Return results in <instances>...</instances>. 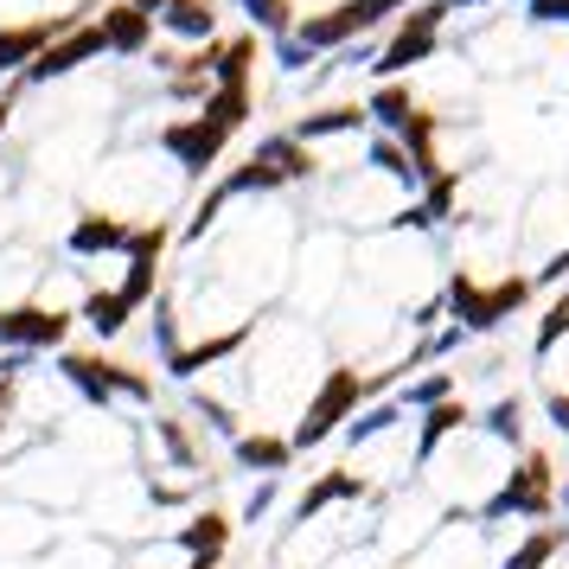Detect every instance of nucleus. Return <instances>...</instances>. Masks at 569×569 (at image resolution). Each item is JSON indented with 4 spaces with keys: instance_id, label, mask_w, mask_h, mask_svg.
I'll return each instance as SVG.
<instances>
[{
    "instance_id": "nucleus-15",
    "label": "nucleus",
    "mask_w": 569,
    "mask_h": 569,
    "mask_svg": "<svg viewBox=\"0 0 569 569\" xmlns=\"http://www.w3.org/2000/svg\"><path fill=\"white\" fill-rule=\"evenodd\" d=\"M97 32H103L109 52L134 58V52H148V39H154V20H148V13H141L134 0H122V7H109L103 20H97Z\"/></svg>"
},
{
    "instance_id": "nucleus-7",
    "label": "nucleus",
    "mask_w": 569,
    "mask_h": 569,
    "mask_svg": "<svg viewBox=\"0 0 569 569\" xmlns=\"http://www.w3.org/2000/svg\"><path fill=\"white\" fill-rule=\"evenodd\" d=\"M231 461L243 467V473H257V480H282L288 467H295V441H288L282 429H243V436L231 441Z\"/></svg>"
},
{
    "instance_id": "nucleus-36",
    "label": "nucleus",
    "mask_w": 569,
    "mask_h": 569,
    "mask_svg": "<svg viewBox=\"0 0 569 569\" xmlns=\"http://www.w3.org/2000/svg\"><path fill=\"white\" fill-rule=\"evenodd\" d=\"M32 359H39V352H0V385H20L32 371Z\"/></svg>"
},
{
    "instance_id": "nucleus-22",
    "label": "nucleus",
    "mask_w": 569,
    "mask_h": 569,
    "mask_svg": "<svg viewBox=\"0 0 569 569\" xmlns=\"http://www.w3.org/2000/svg\"><path fill=\"white\" fill-rule=\"evenodd\" d=\"M257 160H269V167L282 173V186H288V180H308V173H313L308 141H295V134H269V141L257 148Z\"/></svg>"
},
{
    "instance_id": "nucleus-8",
    "label": "nucleus",
    "mask_w": 569,
    "mask_h": 569,
    "mask_svg": "<svg viewBox=\"0 0 569 569\" xmlns=\"http://www.w3.org/2000/svg\"><path fill=\"white\" fill-rule=\"evenodd\" d=\"M473 429V416H467L461 397H448V403H436V410H422L416 416V448H410V467H429L448 448L455 436H467Z\"/></svg>"
},
{
    "instance_id": "nucleus-1",
    "label": "nucleus",
    "mask_w": 569,
    "mask_h": 569,
    "mask_svg": "<svg viewBox=\"0 0 569 569\" xmlns=\"http://www.w3.org/2000/svg\"><path fill=\"white\" fill-rule=\"evenodd\" d=\"M506 518H525V525H550V518H557V473H550V455L525 448V455L506 467V480L473 506V525H480V531H487V525H506Z\"/></svg>"
},
{
    "instance_id": "nucleus-39",
    "label": "nucleus",
    "mask_w": 569,
    "mask_h": 569,
    "mask_svg": "<svg viewBox=\"0 0 569 569\" xmlns=\"http://www.w3.org/2000/svg\"><path fill=\"white\" fill-rule=\"evenodd\" d=\"M531 13H538V20H563L569 27V0H531Z\"/></svg>"
},
{
    "instance_id": "nucleus-21",
    "label": "nucleus",
    "mask_w": 569,
    "mask_h": 569,
    "mask_svg": "<svg viewBox=\"0 0 569 569\" xmlns=\"http://www.w3.org/2000/svg\"><path fill=\"white\" fill-rule=\"evenodd\" d=\"M129 224H116V218H78L71 224V250L78 257H103V250H129Z\"/></svg>"
},
{
    "instance_id": "nucleus-13",
    "label": "nucleus",
    "mask_w": 569,
    "mask_h": 569,
    "mask_svg": "<svg viewBox=\"0 0 569 569\" xmlns=\"http://www.w3.org/2000/svg\"><path fill=\"white\" fill-rule=\"evenodd\" d=\"M58 378L78 390L90 410H116V390H109V359H97V352H58Z\"/></svg>"
},
{
    "instance_id": "nucleus-30",
    "label": "nucleus",
    "mask_w": 569,
    "mask_h": 569,
    "mask_svg": "<svg viewBox=\"0 0 569 569\" xmlns=\"http://www.w3.org/2000/svg\"><path fill=\"white\" fill-rule=\"evenodd\" d=\"M192 416H206V429H211V436H224V441L243 436V416H237L231 403H218L211 390H192Z\"/></svg>"
},
{
    "instance_id": "nucleus-26",
    "label": "nucleus",
    "mask_w": 569,
    "mask_h": 569,
    "mask_svg": "<svg viewBox=\"0 0 569 569\" xmlns=\"http://www.w3.org/2000/svg\"><path fill=\"white\" fill-rule=\"evenodd\" d=\"M129 313L134 308L116 295V288H109V295H90V301H83V327H90L97 339H116L122 327H129Z\"/></svg>"
},
{
    "instance_id": "nucleus-40",
    "label": "nucleus",
    "mask_w": 569,
    "mask_h": 569,
    "mask_svg": "<svg viewBox=\"0 0 569 569\" xmlns=\"http://www.w3.org/2000/svg\"><path fill=\"white\" fill-rule=\"evenodd\" d=\"M397 7H403V0H359V13H365V20H371V27H378L385 13H397Z\"/></svg>"
},
{
    "instance_id": "nucleus-28",
    "label": "nucleus",
    "mask_w": 569,
    "mask_h": 569,
    "mask_svg": "<svg viewBox=\"0 0 569 569\" xmlns=\"http://www.w3.org/2000/svg\"><path fill=\"white\" fill-rule=\"evenodd\" d=\"M167 32H180V39H211V0H167Z\"/></svg>"
},
{
    "instance_id": "nucleus-12",
    "label": "nucleus",
    "mask_w": 569,
    "mask_h": 569,
    "mask_svg": "<svg viewBox=\"0 0 569 569\" xmlns=\"http://www.w3.org/2000/svg\"><path fill=\"white\" fill-rule=\"evenodd\" d=\"M167 154L180 160V167H192V173H206L211 160L224 154V129H218V122H206V116L173 122V129H167Z\"/></svg>"
},
{
    "instance_id": "nucleus-14",
    "label": "nucleus",
    "mask_w": 569,
    "mask_h": 569,
    "mask_svg": "<svg viewBox=\"0 0 569 569\" xmlns=\"http://www.w3.org/2000/svg\"><path fill=\"white\" fill-rule=\"evenodd\" d=\"M250 339V327H231V333H218V339H199V346H180V359L167 365V378L173 385H199V371H211V365H224Z\"/></svg>"
},
{
    "instance_id": "nucleus-16",
    "label": "nucleus",
    "mask_w": 569,
    "mask_h": 569,
    "mask_svg": "<svg viewBox=\"0 0 569 569\" xmlns=\"http://www.w3.org/2000/svg\"><path fill=\"white\" fill-rule=\"evenodd\" d=\"M64 20H27V27H0V71H27L32 58L52 46Z\"/></svg>"
},
{
    "instance_id": "nucleus-10",
    "label": "nucleus",
    "mask_w": 569,
    "mask_h": 569,
    "mask_svg": "<svg viewBox=\"0 0 569 569\" xmlns=\"http://www.w3.org/2000/svg\"><path fill=\"white\" fill-rule=\"evenodd\" d=\"M371 20L359 13V0H346V7H327V13H308L301 27H295V39L308 46V52H339L352 32H365Z\"/></svg>"
},
{
    "instance_id": "nucleus-2",
    "label": "nucleus",
    "mask_w": 569,
    "mask_h": 569,
    "mask_svg": "<svg viewBox=\"0 0 569 569\" xmlns=\"http://www.w3.org/2000/svg\"><path fill=\"white\" fill-rule=\"evenodd\" d=\"M365 397H371V378H359L352 365H333L327 378H320V390L308 397V410H301V422L288 429V441H295V455H308V448H320V441H333L352 416L365 410Z\"/></svg>"
},
{
    "instance_id": "nucleus-44",
    "label": "nucleus",
    "mask_w": 569,
    "mask_h": 569,
    "mask_svg": "<svg viewBox=\"0 0 569 569\" xmlns=\"http://www.w3.org/2000/svg\"><path fill=\"white\" fill-rule=\"evenodd\" d=\"M448 7H487V0H448Z\"/></svg>"
},
{
    "instance_id": "nucleus-38",
    "label": "nucleus",
    "mask_w": 569,
    "mask_h": 569,
    "mask_svg": "<svg viewBox=\"0 0 569 569\" xmlns=\"http://www.w3.org/2000/svg\"><path fill=\"white\" fill-rule=\"evenodd\" d=\"M276 52H282V64H288V71H301V64H308V46H301V39H295V32H282V46H276Z\"/></svg>"
},
{
    "instance_id": "nucleus-45",
    "label": "nucleus",
    "mask_w": 569,
    "mask_h": 569,
    "mask_svg": "<svg viewBox=\"0 0 569 569\" xmlns=\"http://www.w3.org/2000/svg\"><path fill=\"white\" fill-rule=\"evenodd\" d=\"M7 116H13V109H7V103H0V134H7Z\"/></svg>"
},
{
    "instance_id": "nucleus-9",
    "label": "nucleus",
    "mask_w": 569,
    "mask_h": 569,
    "mask_svg": "<svg viewBox=\"0 0 569 569\" xmlns=\"http://www.w3.org/2000/svg\"><path fill=\"white\" fill-rule=\"evenodd\" d=\"M97 52H109L103 46V32L97 27H78V32H64V39H58V46H46V52L32 58L27 71H20V78L27 83H46V78H71V71H78L83 58H97Z\"/></svg>"
},
{
    "instance_id": "nucleus-41",
    "label": "nucleus",
    "mask_w": 569,
    "mask_h": 569,
    "mask_svg": "<svg viewBox=\"0 0 569 569\" xmlns=\"http://www.w3.org/2000/svg\"><path fill=\"white\" fill-rule=\"evenodd\" d=\"M7 416H13V385H0V436H7Z\"/></svg>"
},
{
    "instance_id": "nucleus-5",
    "label": "nucleus",
    "mask_w": 569,
    "mask_h": 569,
    "mask_svg": "<svg viewBox=\"0 0 569 569\" xmlns=\"http://www.w3.org/2000/svg\"><path fill=\"white\" fill-rule=\"evenodd\" d=\"M71 313L58 308H0V352H64Z\"/></svg>"
},
{
    "instance_id": "nucleus-34",
    "label": "nucleus",
    "mask_w": 569,
    "mask_h": 569,
    "mask_svg": "<svg viewBox=\"0 0 569 569\" xmlns=\"http://www.w3.org/2000/svg\"><path fill=\"white\" fill-rule=\"evenodd\" d=\"M276 499H282V480H257V487L243 492V512H237V525H262V518L276 512Z\"/></svg>"
},
{
    "instance_id": "nucleus-3",
    "label": "nucleus",
    "mask_w": 569,
    "mask_h": 569,
    "mask_svg": "<svg viewBox=\"0 0 569 569\" xmlns=\"http://www.w3.org/2000/svg\"><path fill=\"white\" fill-rule=\"evenodd\" d=\"M525 301H531V282L525 276H506V282H492V288H480L473 276H455L448 282V313H455V327H467V333L506 327Z\"/></svg>"
},
{
    "instance_id": "nucleus-27",
    "label": "nucleus",
    "mask_w": 569,
    "mask_h": 569,
    "mask_svg": "<svg viewBox=\"0 0 569 569\" xmlns=\"http://www.w3.org/2000/svg\"><path fill=\"white\" fill-rule=\"evenodd\" d=\"M365 122L359 103H339V109H320V116H301V129H295V141H320V134H352Z\"/></svg>"
},
{
    "instance_id": "nucleus-4",
    "label": "nucleus",
    "mask_w": 569,
    "mask_h": 569,
    "mask_svg": "<svg viewBox=\"0 0 569 569\" xmlns=\"http://www.w3.org/2000/svg\"><path fill=\"white\" fill-rule=\"evenodd\" d=\"M441 20H448V0H429V7H416L403 27L390 32V46L378 58H371V71L378 78H403L410 64H422V58L436 52V32H441Z\"/></svg>"
},
{
    "instance_id": "nucleus-32",
    "label": "nucleus",
    "mask_w": 569,
    "mask_h": 569,
    "mask_svg": "<svg viewBox=\"0 0 569 569\" xmlns=\"http://www.w3.org/2000/svg\"><path fill=\"white\" fill-rule=\"evenodd\" d=\"M563 339H569V295H563L550 313H543V327H538V339H531V352H538V359H550Z\"/></svg>"
},
{
    "instance_id": "nucleus-20",
    "label": "nucleus",
    "mask_w": 569,
    "mask_h": 569,
    "mask_svg": "<svg viewBox=\"0 0 569 569\" xmlns=\"http://www.w3.org/2000/svg\"><path fill=\"white\" fill-rule=\"evenodd\" d=\"M473 429L487 441H499V448H518V455H525V403H518V397H499L487 416H473Z\"/></svg>"
},
{
    "instance_id": "nucleus-33",
    "label": "nucleus",
    "mask_w": 569,
    "mask_h": 569,
    "mask_svg": "<svg viewBox=\"0 0 569 569\" xmlns=\"http://www.w3.org/2000/svg\"><path fill=\"white\" fill-rule=\"evenodd\" d=\"M371 167H378V173H390V180L416 186V167H410V154H403V141H371Z\"/></svg>"
},
{
    "instance_id": "nucleus-43",
    "label": "nucleus",
    "mask_w": 569,
    "mask_h": 569,
    "mask_svg": "<svg viewBox=\"0 0 569 569\" xmlns=\"http://www.w3.org/2000/svg\"><path fill=\"white\" fill-rule=\"evenodd\" d=\"M557 512L569 518V480H563V487H557Z\"/></svg>"
},
{
    "instance_id": "nucleus-29",
    "label": "nucleus",
    "mask_w": 569,
    "mask_h": 569,
    "mask_svg": "<svg viewBox=\"0 0 569 569\" xmlns=\"http://www.w3.org/2000/svg\"><path fill=\"white\" fill-rule=\"evenodd\" d=\"M365 116H378L385 129H397V134H403V122L416 116V103H410V90H403V83H378V97L365 103Z\"/></svg>"
},
{
    "instance_id": "nucleus-31",
    "label": "nucleus",
    "mask_w": 569,
    "mask_h": 569,
    "mask_svg": "<svg viewBox=\"0 0 569 569\" xmlns=\"http://www.w3.org/2000/svg\"><path fill=\"white\" fill-rule=\"evenodd\" d=\"M109 390H116V403H134V410L154 403V378H141L134 365H116V359H109Z\"/></svg>"
},
{
    "instance_id": "nucleus-24",
    "label": "nucleus",
    "mask_w": 569,
    "mask_h": 569,
    "mask_svg": "<svg viewBox=\"0 0 569 569\" xmlns=\"http://www.w3.org/2000/svg\"><path fill=\"white\" fill-rule=\"evenodd\" d=\"M455 397V371H422V378H410V385L397 390V403L410 416H422V410H436V403H448Z\"/></svg>"
},
{
    "instance_id": "nucleus-18",
    "label": "nucleus",
    "mask_w": 569,
    "mask_h": 569,
    "mask_svg": "<svg viewBox=\"0 0 569 569\" xmlns=\"http://www.w3.org/2000/svg\"><path fill=\"white\" fill-rule=\"evenodd\" d=\"M563 543H569V525H557V518H550V525H531V531L499 557V569H550V557H557Z\"/></svg>"
},
{
    "instance_id": "nucleus-35",
    "label": "nucleus",
    "mask_w": 569,
    "mask_h": 569,
    "mask_svg": "<svg viewBox=\"0 0 569 569\" xmlns=\"http://www.w3.org/2000/svg\"><path fill=\"white\" fill-rule=\"evenodd\" d=\"M250 7V20L269 32H288V20H295V0H243Z\"/></svg>"
},
{
    "instance_id": "nucleus-17",
    "label": "nucleus",
    "mask_w": 569,
    "mask_h": 569,
    "mask_svg": "<svg viewBox=\"0 0 569 569\" xmlns=\"http://www.w3.org/2000/svg\"><path fill=\"white\" fill-rule=\"evenodd\" d=\"M224 543H231V518L224 512H199L173 531V550H180V557H206V563L224 557Z\"/></svg>"
},
{
    "instance_id": "nucleus-42",
    "label": "nucleus",
    "mask_w": 569,
    "mask_h": 569,
    "mask_svg": "<svg viewBox=\"0 0 569 569\" xmlns=\"http://www.w3.org/2000/svg\"><path fill=\"white\" fill-rule=\"evenodd\" d=\"M134 7H141V13H148V20H154V13H167V0H134Z\"/></svg>"
},
{
    "instance_id": "nucleus-25",
    "label": "nucleus",
    "mask_w": 569,
    "mask_h": 569,
    "mask_svg": "<svg viewBox=\"0 0 569 569\" xmlns=\"http://www.w3.org/2000/svg\"><path fill=\"white\" fill-rule=\"evenodd\" d=\"M148 436L167 448V461L180 467V473H199V441L186 436V422H173V416H154V422H148Z\"/></svg>"
},
{
    "instance_id": "nucleus-11",
    "label": "nucleus",
    "mask_w": 569,
    "mask_h": 569,
    "mask_svg": "<svg viewBox=\"0 0 569 569\" xmlns=\"http://www.w3.org/2000/svg\"><path fill=\"white\" fill-rule=\"evenodd\" d=\"M160 250H167V231H160V224H154V231H134V237H129V282L116 288L129 308H141V301L154 295V282H160Z\"/></svg>"
},
{
    "instance_id": "nucleus-23",
    "label": "nucleus",
    "mask_w": 569,
    "mask_h": 569,
    "mask_svg": "<svg viewBox=\"0 0 569 569\" xmlns=\"http://www.w3.org/2000/svg\"><path fill=\"white\" fill-rule=\"evenodd\" d=\"M206 122H218V129L231 134V129H243V116H250V83H218L206 97V109H199Z\"/></svg>"
},
{
    "instance_id": "nucleus-6",
    "label": "nucleus",
    "mask_w": 569,
    "mask_h": 569,
    "mask_svg": "<svg viewBox=\"0 0 569 569\" xmlns=\"http://www.w3.org/2000/svg\"><path fill=\"white\" fill-rule=\"evenodd\" d=\"M359 499H371V480L352 473V467H327V473L295 499V525H313L320 512H333V506H359Z\"/></svg>"
},
{
    "instance_id": "nucleus-37",
    "label": "nucleus",
    "mask_w": 569,
    "mask_h": 569,
    "mask_svg": "<svg viewBox=\"0 0 569 569\" xmlns=\"http://www.w3.org/2000/svg\"><path fill=\"white\" fill-rule=\"evenodd\" d=\"M543 416H550V422H557V436L569 441V390H550V397H543Z\"/></svg>"
},
{
    "instance_id": "nucleus-19",
    "label": "nucleus",
    "mask_w": 569,
    "mask_h": 569,
    "mask_svg": "<svg viewBox=\"0 0 569 569\" xmlns=\"http://www.w3.org/2000/svg\"><path fill=\"white\" fill-rule=\"evenodd\" d=\"M403 416H410V410H403L397 397H378V403H365V410L346 422V441H352V448H371V441L397 436V429H403Z\"/></svg>"
}]
</instances>
